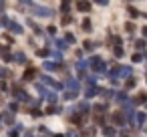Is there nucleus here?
Listing matches in <instances>:
<instances>
[{
    "mask_svg": "<svg viewBox=\"0 0 147 137\" xmlns=\"http://www.w3.org/2000/svg\"><path fill=\"white\" fill-rule=\"evenodd\" d=\"M36 12H38V16H49V14H53L49 8H34Z\"/></svg>",
    "mask_w": 147,
    "mask_h": 137,
    "instance_id": "obj_1",
    "label": "nucleus"
},
{
    "mask_svg": "<svg viewBox=\"0 0 147 137\" xmlns=\"http://www.w3.org/2000/svg\"><path fill=\"white\" fill-rule=\"evenodd\" d=\"M79 8H81V10H89L91 6H89V2H79Z\"/></svg>",
    "mask_w": 147,
    "mask_h": 137,
    "instance_id": "obj_2",
    "label": "nucleus"
},
{
    "mask_svg": "<svg viewBox=\"0 0 147 137\" xmlns=\"http://www.w3.org/2000/svg\"><path fill=\"white\" fill-rule=\"evenodd\" d=\"M97 2H101V4H107V0H97Z\"/></svg>",
    "mask_w": 147,
    "mask_h": 137,
    "instance_id": "obj_3",
    "label": "nucleus"
}]
</instances>
